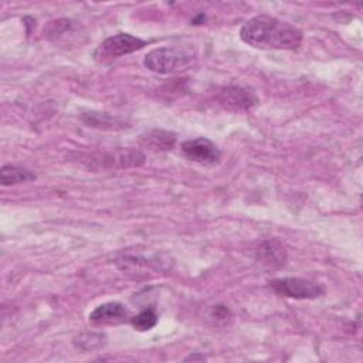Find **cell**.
I'll return each instance as SVG.
<instances>
[{"mask_svg": "<svg viewBox=\"0 0 363 363\" xmlns=\"http://www.w3.org/2000/svg\"><path fill=\"white\" fill-rule=\"evenodd\" d=\"M34 179H35V174L33 172L16 164H4L0 170V183L3 186H14V184L26 183Z\"/></svg>", "mask_w": 363, "mask_h": 363, "instance_id": "obj_11", "label": "cell"}, {"mask_svg": "<svg viewBox=\"0 0 363 363\" xmlns=\"http://www.w3.org/2000/svg\"><path fill=\"white\" fill-rule=\"evenodd\" d=\"M240 38L255 48L296 50L302 43V31L289 23L259 14L244 23Z\"/></svg>", "mask_w": 363, "mask_h": 363, "instance_id": "obj_1", "label": "cell"}, {"mask_svg": "<svg viewBox=\"0 0 363 363\" xmlns=\"http://www.w3.org/2000/svg\"><path fill=\"white\" fill-rule=\"evenodd\" d=\"M257 261L267 268H281L286 264L288 254L284 244L277 238H268L262 241L257 248Z\"/></svg>", "mask_w": 363, "mask_h": 363, "instance_id": "obj_8", "label": "cell"}, {"mask_svg": "<svg viewBox=\"0 0 363 363\" xmlns=\"http://www.w3.org/2000/svg\"><path fill=\"white\" fill-rule=\"evenodd\" d=\"M130 323L136 330H140V332L150 330L157 323V315L152 308H147V309H143L136 316H133L130 319Z\"/></svg>", "mask_w": 363, "mask_h": 363, "instance_id": "obj_12", "label": "cell"}, {"mask_svg": "<svg viewBox=\"0 0 363 363\" xmlns=\"http://www.w3.org/2000/svg\"><path fill=\"white\" fill-rule=\"evenodd\" d=\"M79 162L92 170L101 169H126L138 167L145 163V155L139 149L123 147L108 152H95L82 155Z\"/></svg>", "mask_w": 363, "mask_h": 363, "instance_id": "obj_2", "label": "cell"}, {"mask_svg": "<svg viewBox=\"0 0 363 363\" xmlns=\"http://www.w3.org/2000/svg\"><path fill=\"white\" fill-rule=\"evenodd\" d=\"M217 104L230 112H248L258 105L252 89L241 85L223 86L216 95Z\"/></svg>", "mask_w": 363, "mask_h": 363, "instance_id": "obj_6", "label": "cell"}, {"mask_svg": "<svg viewBox=\"0 0 363 363\" xmlns=\"http://www.w3.org/2000/svg\"><path fill=\"white\" fill-rule=\"evenodd\" d=\"M194 55L176 47H159L146 54L143 64L157 74H172L187 69L194 62Z\"/></svg>", "mask_w": 363, "mask_h": 363, "instance_id": "obj_3", "label": "cell"}, {"mask_svg": "<svg viewBox=\"0 0 363 363\" xmlns=\"http://www.w3.org/2000/svg\"><path fill=\"white\" fill-rule=\"evenodd\" d=\"M88 116H89V119H84V121L88 123V126L106 128V125H111V128H115V126H112V123H113V125H116V119H115V118H112V116H111V115H108V113L91 112Z\"/></svg>", "mask_w": 363, "mask_h": 363, "instance_id": "obj_14", "label": "cell"}, {"mask_svg": "<svg viewBox=\"0 0 363 363\" xmlns=\"http://www.w3.org/2000/svg\"><path fill=\"white\" fill-rule=\"evenodd\" d=\"M102 333H82L74 339V345L82 350H92L104 345Z\"/></svg>", "mask_w": 363, "mask_h": 363, "instance_id": "obj_13", "label": "cell"}, {"mask_svg": "<svg viewBox=\"0 0 363 363\" xmlns=\"http://www.w3.org/2000/svg\"><path fill=\"white\" fill-rule=\"evenodd\" d=\"M129 316L128 309L119 302H106L96 306L89 313V322L95 325H112L125 322Z\"/></svg>", "mask_w": 363, "mask_h": 363, "instance_id": "obj_9", "label": "cell"}, {"mask_svg": "<svg viewBox=\"0 0 363 363\" xmlns=\"http://www.w3.org/2000/svg\"><path fill=\"white\" fill-rule=\"evenodd\" d=\"M182 153L191 162L200 163V164H214L218 162L221 153L218 147L206 138H197V139H189L184 140L180 145Z\"/></svg>", "mask_w": 363, "mask_h": 363, "instance_id": "obj_7", "label": "cell"}, {"mask_svg": "<svg viewBox=\"0 0 363 363\" xmlns=\"http://www.w3.org/2000/svg\"><path fill=\"white\" fill-rule=\"evenodd\" d=\"M269 286L278 295L294 299H316L325 294V288L305 278H278L269 281Z\"/></svg>", "mask_w": 363, "mask_h": 363, "instance_id": "obj_5", "label": "cell"}, {"mask_svg": "<svg viewBox=\"0 0 363 363\" xmlns=\"http://www.w3.org/2000/svg\"><path fill=\"white\" fill-rule=\"evenodd\" d=\"M146 45V41L128 33H118L104 40L95 50L94 58L98 62H109L118 57L138 51Z\"/></svg>", "mask_w": 363, "mask_h": 363, "instance_id": "obj_4", "label": "cell"}, {"mask_svg": "<svg viewBox=\"0 0 363 363\" xmlns=\"http://www.w3.org/2000/svg\"><path fill=\"white\" fill-rule=\"evenodd\" d=\"M142 142L152 150H170L176 143V133L164 129H152L142 135Z\"/></svg>", "mask_w": 363, "mask_h": 363, "instance_id": "obj_10", "label": "cell"}]
</instances>
